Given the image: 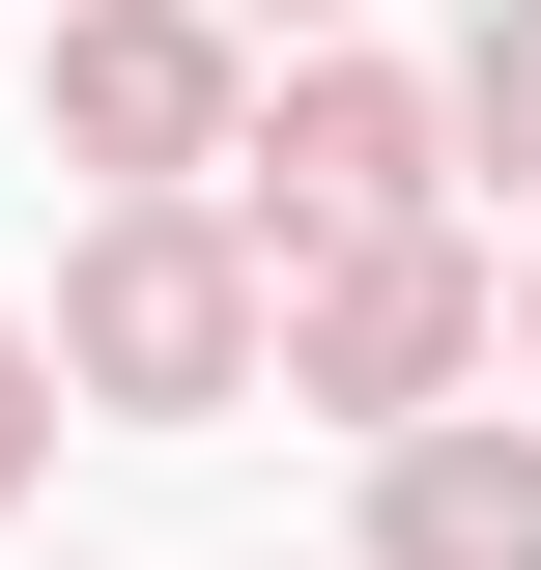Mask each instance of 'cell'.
Listing matches in <instances>:
<instances>
[{"label":"cell","instance_id":"5","mask_svg":"<svg viewBox=\"0 0 541 570\" xmlns=\"http://www.w3.org/2000/svg\"><path fill=\"white\" fill-rule=\"evenodd\" d=\"M371 570H541V400L371 428Z\"/></svg>","mask_w":541,"mask_h":570},{"label":"cell","instance_id":"3","mask_svg":"<svg viewBox=\"0 0 541 570\" xmlns=\"http://www.w3.org/2000/svg\"><path fill=\"white\" fill-rule=\"evenodd\" d=\"M427 171H456V115H427L400 58H285L257 115H228V228H257V257H342V228H427Z\"/></svg>","mask_w":541,"mask_h":570},{"label":"cell","instance_id":"8","mask_svg":"<svg viewBox=\"0 0 541 570\" xmlns=\"http://www.w3.org/2000/svg\"><path fill=\"white\" fill-rule=\"evenodd\" d=\"M228 29H342V0H228Z\"/></svg>","mask_w":541,"mask_h":570},{"label":"cell","instance_id":"6","mask_svg":"<svg viewBox=\"0 0 541 570\" xmlns=\"http://www.w3.org/2000/svg\"><path fill=\"white\" fill-rule=\"evenodd\" d=\"M427 115H456L484 171H513V200H541V0H484V29H456V86H427Z\"/></svg>","mask_w":541,"mask_h":570},{"label":"cell","instance_id":"1","mask_svg":"<svg viewBox=\"0 0 541 570\" xmlns=\"http://www.w3.org/2000/svg\"><path fill=\"white\" fill-rule=\"evenodd\" d=\"M484 343H513V285H484L456 200L427 228H342V257H257V400H314V428H427Z\"/></svg>","mask_w":541,"mask_h":570},{"label":"cell","instance_id":"2","mask_svg":"<svg viewBox=\"0 0 541 570\" xmlns=\"http://www.w3.org/2000/svg\"><path fill=\"white\" fill-rule=\"evenodd\" d=\"M58 400L228 428V400H257V228H228V200H115V228L58 257Z\"/></svg>","mask_w":541,"mask_h":570},{"label":"cell","instance_id":"7","mask_svg":"<svg viewBox=\"0 0 541 570\" xmlns=\"http://www.w3.org/2000/svg\"><path fill=\"white\" fill-rule=\"evenodd\" d=\"M29 456H58V343L0 314V513H29Z\"/></svg>","mask_w":541,"mask_h":570},{"label":"cell","instance_id":"9","mask_svg":"<svg viewBox=\"0 0 541 570\" xmlns=\"http://www.w3.org/2000/svg\"><path fill=\"white\" fill-rule=\"evenodd\" d=\"M513 371H541V285H513Z\"/></svg>","mask_w":541,"mask_h":570},{"label":"cell","instance_id":"4","mask_svg":"<svg viewBox=\"0 0 541 570\" xmlns=\"http://www.w3.org/2000/svg\"><path fill=\"white\" fill-rule=\"evenodd\" d=\"M228 115H257V58H228V0H58V142L115 171V200H200Z\"/></svg>","mask_w":541,"mask_h":570}]
</instances>
